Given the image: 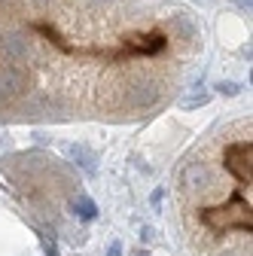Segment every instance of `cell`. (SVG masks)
<instances>
[{
	"mask_svg": "<svg viewBox=\"0 0 253 256\" xmlns=\"http://www.w3.org/2000/svg\"><path fill=\"white\" fill-rule=\"evenodd\" d=\"M202 46L171 0H0V110L128 116L156 107Z\"/></svg>",
	"mask_w": 253,
	"mask_h": 256,
	"instance_id": "6da1fadb",
	"label": "cell"
},
{
	"mask_svg": "<svg viewBox=\"0 0 253 256\" xmlns=\"http://www.w3.org/2000/svg\"><path fill=\"white\" fill-rule=\"evenodd\" d=\"M192 171H198V183H186V196L202 232L214 238L238 235L250 244V168L238 171L232 177V186L220 183V177L210 174L204 162H196Z\"/></svg>",
	"mask_w": 253,
	"mask_h": 256,
	"instance_id": "7a4b0ae2",
	"label": "cell"
},
{
	"mask_svg": "<svg viewBox=\"0 0 253 256\" xmlns=\"http://www.w3.org/2000/svg\"><path fill=\"white\" fill-rule=\"evenodd\" d=\"M70 156H74V158H80V165H82V168H86L88 174L94 171V165H92V156H88V152H86L82 146H70Z\"/></svg>",
	"mask_w": 253,
	"mask_h": 256,
	"instance_id": "3957f363",
	"label": "cell"
},
{
	"mask_svg": "<svg viewBox=\"0 0 253 256\" xmlns=\"http://www.w3.org/2000/svg\"><path fill=\"white\" fill-rule=\"evenodd\" d=\"M74 208H76V214H80L82 220H92V216H94V204H92L88 198H76Z\"/></svg>",
	"mask_w": 253,
	"mask_h": 256,
	"instance_id": "277c9868",
	"label": "cell"
},
{
	"mask_svg": "<svg viewBox=\"0 0 253 256\" xmlns=\"http://www.w3.org/2000/svg\"><path fill=\"white\" fill-rule=\"evenodd\" d=\"M107 256H119V244H113V247H110V253H107Z\"/></svg>",
	"mask_w": 253,
	"mask_h": 256,
	"instance_id": "5b68a950",
	"label": "cell"
}]
</instances>
